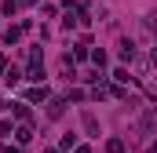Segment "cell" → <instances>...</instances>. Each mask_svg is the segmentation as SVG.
Instances as JSON below:
<instances>
[{
  "label": "cell",
  "mask_w": 157,
  "mask_h": 153,
  "mask_svg": "<svg viewBox=\"0 0 157 153\" xmlns=\"http://www.w3.org/2000/svg\"><path fill=\"white\" fill-rule=\"evenodd\" d=\"M135 55V44L132 40H121V58H132Z\"/></svg>",
  "instance_id": "6da1fadb"
},
{
  "label": "cell",
  "mask_w": 157,
  "mask_h": 153,
  "mask_svg": "<svg viewBox=\"0 0 157 153\" xmlns=\"http://www.w3.org/2000/svg\"><path fill=\"white\" fill-rule=\"evenodd\" d=\"M106 150H110V153H124V142H121V139H110Z\"/></svg>",
  "instance_id": "7a4b0ae2"
},
{
  "label": "cell",
  "mask_w": 157,
  "mask_h": 153,
  "mask_svg": "<svg viewBox=\"0 0 157 153\" xmlns=\"http://www.w3.org/2000/svg\"><path fill=\"white\" fill-rule=\"evenodd\" d=\"M91 58H95V66H99V69L106 66V51H91Z\"/></svg>",
  "instance_id": "3957f363"
},
{
  "label": "cell",
  "mask_w": 157,
  "mask_h": 153,
  "mask_svg": "<svg viewBox=\"0 0 157 153\" xmlns=\"http://www.w3.org/2000/svg\"><path fill=\"white\" fill-rule=\"evenodd\" d=\"M15 135H18V142H29V139H33V131H29V128H18Z\"/></svg>",
  "instance_id": "277c9868"
},
{
  "label": "cell",
  "mask_w": 157,
  "mask_h": 153,
  "mask_svg": "<svg viewBox=\"0 0 157 153\" xmlns=\"http://www.w3.org/2000/svg\"><path fill=\"white\" fill-rule=\"evenodd\" d=\"M150 153H157V142H154V146H150Z\"/></svg>",
  "instance_id": "5b68a950"
},
{
  "label": "cell",
  "mask_w": 157,
  "mask_h": 153,
  "mask_svg": "<svg viewBox=\"0 0 157 153\" xmlns=\"http://www.w3.org/2000/svg\"><path fill=\"white\" fill-rule=\"evenodd\" d=\"M0 69H4V55H0Z\"/></svg>",
  "instance_id": "8992f818"
},
{
  "label": "cell",
  "mask_w": 157,
  "mask_h": 153,
  "mask_svg": "<svg viewBox=\"0 0 157 153\" xmlns=\"http://www.w3.org/2000/svg\"><path fill=\"white\" fill-rule=\"evenodd\" d=\"M48 153H55V150H48Z\"/></svg>",
  "instance_id": "52a82bcc"
}]
</instances>
